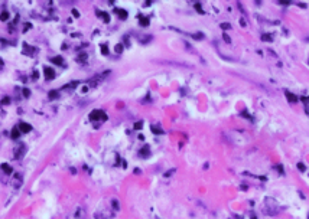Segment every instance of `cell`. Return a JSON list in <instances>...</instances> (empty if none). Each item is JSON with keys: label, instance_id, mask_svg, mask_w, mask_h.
<instances>
[{"label": "cell", "instance_id": "cell-13", "mask_svg": "<svg viewBox=\"0 0 309 219\" xmlns=\"http://www.w3.org/2000/svg\"><path fill=\"white\" fill-rule=\"evenodd\" d=\"M103 53H108V52H107V48H106V46H103Z\"/></svg>", "mask_w": 309, "mask_h": 219}, {"label": "cell", "instance_id": "cell-5", "mask_svg": "<svg viewBox=\"0 0 309 219\" xmlns=\"http://www.w3.org/2000/svg\"><path fill=\"white\" fill-rule=\"evenodd\" d=\"M52 62H55V63H58V65H62L64 59H62L61 56H56V58H52Z\"/></svg>", "mask_w": 309, "mask_h": 219}, {"label": "cell", "instance_id": "cell-8", "mask_svg": "<svg viewBox=\"0 0 309 219\" xmlns=\"http://www.w3.org/2000/svg\"><path fill=\"white\" fill-rule=\"evenodd\" d=\"M12 137H13V138L19 137V130H17V128H14V130H13V134H12Z\"/></svg>", "mask_w": 309, "mask_h": 219}, {"label": "cell", "instance_id": "cell-4", "mask_svg": "<svg viewBox=\"0 0 309 219\" xmlns=\"http://www.w3.org/2000/svg\"><path fill=\"white\" fill-rule=\"evenodd\" d=\"M58 97H59V92H58V91H51V92H49V98H51V100H55V98H58Z\"/></svg>", "mask_w": 309, "mask_h": 219}, {"label": "cell", "instance_id": "cell-10", "mask_svg": "<svg viewBox=\"0 0 309 219\" xmlns=\"http://www.w3.org/2000/svg\"><path fill=\"white\" fill-rule=\"evenodd\" d=\"M221 27H222V29H230L231 26H230L228 23H222V25H221Z\"/></svg>", "mask_w": 309, "mask_h": 219}, {"label": "cell", "instance_id": "cell-7", "mask_svg": "<svg viewBox=\"0 0 309 219\" xmlns=\"http://www.w3.org/2000/svg\"><path fill=\"white\" fill-rule=\"evenodd\" d=\"M140 23H142L143 26H148V25H149V20H148V19H145L143 16H140Z\"/></svg>", "mask_w": 309, "mask_h": 219}, {"label": "cell", "instance_id": "cell-9", "mask_svg": "<svg viewBox=\"0 0 309 219\" xmlns=\"http://www.w3.org/2000/svg\"><path fill=\"white\" fill-rule=\"evenodd\" d=\"M286 95L289 97V100H290V101H296V97H295V95H292V94H289V92H286Z\"/></svg>", "mask_w": 309, "mask_h": 219}, {"label": "cell", "instance_id": "cell-3", "mask_svg": "<svg viewBox=\"0 0 309 219\" xmlns=\"http://www.w3.org/2000/svg\"><path fill=\"white\" fill-rule=\"evenodd\" d=\"M19 130H20L22 133H29V131L32 130V127H30L29 124H26V123H20V124H19Z\"/></svg>", "mask_w": 309, "mask_h": 219}, {"label": "cell", "instance_id": "cell-12", "mask_svg": "<svg viewBox=\"0 0 309 219\" xmlns=\"http://www.w3.org/2000/svg\"><path fill=\"white\" fill-rule=\"evenodd\" d=\"M7 19V13H1V20H6Z\"/></svg>", "mask_w": 309, "mask_h": 219}, {"label": "cell", "instance_id": "cell-1", "mask_svg": "<svg viewBox=\"0 0 309 219\" xmlns=\"http://www.w3.org/2000/svg\"><path fill=\"white\" fill-rule=\"evenodd\" d=\"M90 118H91L93 121H95V120H98V118H101V120H106L107 117H106V114H104L103 111H100V110H95V111H93V113L90 114Z\"/></svg>", "mask_w": 309, "mask_h": 219}, {"label": "cell", "instance_id": "cell-6", "mask_svg": "<svg viewBox=\"0 0 309 219\" xmlns=\"http://www.w3.org/2000/svg\"><path fill=\"white\" fill-rule=\"evenodd\" d=\"M117 13H119V16H120V19H126V17H127V13H126L124 10H117Z\"/></svg>", "mask_w": 309, "mask_h": 219}, {"label": "cell", "instance_id": "cell-11", "mask_svg": "<svg viewBox=\"0 0 309 219\" xmlns=\"http://www.w3.org/2000/svg\"><path fill=\"white\" fill-rule=\"evenodd\" d=\"M116 50H117V52L120 53V52L123 50V46H121V45H117V46H116Z\"/></svg>", "mask_w": 309, "mask_h": 219}, {"label": "cell", "instance_id": "cell-2", "mask_svg": "<svg viewBox=\"0 0 309 219\" xmlns=\"http://www.w3.org/2000/svg\"><path fill=\"white\" fill-rule=\"evenodd\" d=\"M43 72H45V76H46L48 79H52V78L55 76V71H54L52 68H49V66H46V68L43 69Z\"/></svg>", "mask_w": 309, "mask_h": 219}]
</instances>
